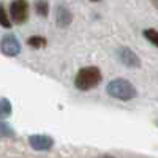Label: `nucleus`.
I'll use <instances>...</instances> for the list:
<instances>
[{"label":"nucleus","instance_id":"nucleus-1","mask_svg":"<svg viewBox=\"0 0 158 158\" xmlns=\"http://www.w3.org/2000/svg\"><path fill=\"white\" fill-rule=\"evenodd\" d=\"M103 79V74L100 71L98 67H84L77 71L76 77H74V87L77 90L87 92L90 89H95Z\"/></svg>","mask_w":158,"mask_h":158},{"label":"nucleus","instance_id":"nucleus-2","mask_svg":"<svg viewBox=\"0 0 158 158\" xmlns=\"http://www.w3.org/2000/svg\"><path fill=\"white\" fill-rule=\"evenodd\" d=\"M106 92L109 97H112L115 100H122V101H130V100L136 98V95H138L136 87L123 77L112 79L106 85Z\"/></svg>","mask_w":158,"mask_h":158},{"label":"nucleus","instance_id":"nucleus-3","mask_svg":"<svg viewBox=\"0 0 158 158\" xmlns=\"http://www.w3.org/2000/svg\"><path fill=\"white\" fill-rule=\"evenodd\" d=\"M10 18L15 24H24L29 19L27 0H13L10 3Z\"/></svg>","mask_w":158,"mask_h":158},{"label":"nucleus","instance_id":"nucleus-4","mask_svg":"<svg viewBox=\"0 0 158 158\" xmlns=\"http://www.w3.org/2000/svg\"><path fill=\"white\" fill-rule=\"evenodd\" d=\"M0 51H2V54L6 56V57L19 56V52H21L19 40L13 33H6L5 36H2V40H0Z\"/></svg>","mask_w":158,"mask_h":158},{"label":"nucleus","instance_id":"nucleus-5","mask_svg":"<svg viewBox=\"0 0 158 158\" xmlns=\"http://www.w3.org/2000/svg\"><path fill=\"white\" fill-rule=\"evenodd\" d=\"M117 57H118V60H120L125 67H128V68H139V67H141V59L138 57V54H136L133 49H130V48H127V46L118 48Z\"/></svg>","mask_w":158,"mask_h":158},{"label":"nucleus","instance_id":"nucleus-6","mask_svg":"<svg viewBox=\"0 0 158 158\" xmlns=\"http://www.w3.org/2000/svg\"><path fill=\"white\" fill-rule=\"evenodd\" d=\"M29 144L36 152H46V150L52 149L54 139L48 135H32V136H29Z\"/></svg>","mask_w":158,"mask_h":158},{"label":"nucleus","instance_id":"nucleus-7","mask_svg":"<svg viewBox=\"0 0 158 158\" xmlns=\"http://www.w3.org/2000/svg\"><path fill=\"white\" fill-rule=\"evenodd\" d=\"M71 22H73V13L70 11V8L65 6V5H57V8H56V24H57V27L65 29V27H68Z\"/></svg>","mask_w":158,"mask_h":158},{"label":"nucleus","instance_id":"nucleus-8","mask_svg":"<svg viewBox=\"0 0 158 158\" xmlns=\"http://www.w3.org/2000/svg\"><path fill=\"white\" fill-rule=\"evenodd\" d=\"M27 44H29L30 48H33V49H43V48H46V44H48V40H46L44 36L33 35V36H30V38L27 40Z\"/></svg>","mask_w":158,"mask_h":158},{"label":"nucleus","instance_id":"nucleus-9","mask_svg":"<svg viewBox=\"0 0 158 158\" xmlns=\"http://www.w3.org/2000/svg\"><path fill=\"white\" fill-rule=\"evenodd\" d=\"M13 112V108H11V103L8 98H0V120L10 117Z\"/></svg>","mask_w":158,"mask_h":158},{"label":"nucleus","instance_id":"nucleus-10","mask_svg":"<svg viewBox=\"0 0 158 158\" xmlns=\"http://www.w3.org/2000/svg\"><path fill=\"white\" fill-rule=\"evenodd\" d=\"M35 11H36L38 16L48 18L49 16V3H48V0H36L35 2Z\"/></svg>","mask_w":158,"mask_h":158},{"label":"nucleus","instance_id":"nucleus-11","mask_svg":"<svg viewBox=\"0 0 158 158\" xmlns=\"http://www.w3.org/2000/svg\"><path fill=\"white\" fill-rule=\"evenodd\" d=\"M16 133L15 130H13V127L3 120H0V138H13Z\"/></svg>","mask_w":158,"mask_h":158},{"label":"nucleus","instance_id":"nucleus-12","mask_svg":"<svg viewBox=\"0 0 158 158\" xmlns=\"http://www.w3.org/2000/svg\"><path fill=\"white\" fill-rule=\"evenodd\" d=\"M144 38H146L149 43H152L155 48H158V30L146 29V30H144Z\"/></svg>","mask_w":158,"mask_h":158},{"label":"nucleus","instance_id":"nucleus-13","mask_svg":"<svg viewBox=\"0 0 158 158\" xmlns=\"http://www.w3.org/2000/svg\"><path fill=\"white\" fill-rule=\"evenodd\" d=\"M0 25L5 29H10L11 27V21H10V16L6 15V11L3 8V5L0 3Z\"/></svg>","mask_w":158,"mask_h":158},{"label":"nucleus","instance_id":"nucleus-14","mask_svg":"<svg viewBox=\"0 0 158 158\" xmlns=\"http://www.w3.org/2000/svg\"><path fill=\"white\" fill-rule=\"evenodd\" d=\"M97 158H114L112 155H100V156H97Z\"/></svg>","mask_w":158,"mask_h":158},{"label":"nucleus","instance_id":"nucleus-15","mask_svg":"<svg viewBox=\"0 0 158 158\" xmlns=\"http://www.w3.org/2000/svg\"><path fill=\"white\" fill-rule=\"evenodd\" d=\"M152 3H153V5H155V6L158 8V0H152Z\"/></svg>","mask_w":158,"mask_h":158},{"label":"nucleus","instance_id":"nucleus-16","mask_svg":"<svg viewBox=\"0 0 158 158\" xmlns=\"http://www.w3.org/2000/svg\"><path fill=\"white\" fill-rule=\"evenodd\" d=\"M90 2H100V0H90Z\"/></svg>","mask_w":158,"mask_h":158}]
</instances>
